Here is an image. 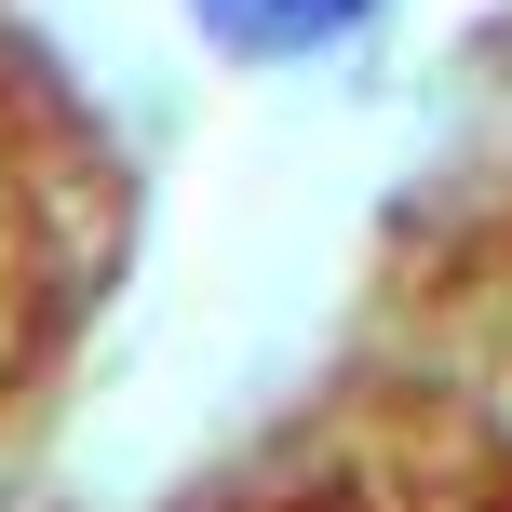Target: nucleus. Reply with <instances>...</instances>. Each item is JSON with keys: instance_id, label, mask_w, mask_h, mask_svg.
Listing matches in <instances>:
<instances>
[{"instance_id": "obj_1", "label": "nucleus", "mask_w": 512, "mask_h": 512, "mask_svg": "<svg viewBox=\"0 0 512 512\" xmlns=\"http://www.w3.org/2000/svg\"><path fill=\"white\" fill-rule=\"evenodd\" d=\"M81 230H95V162H81L68 95L41 81L14 0H0V391L41 364V337L81 297Z\"/></svg>"}, {"instance_id": "obj_2", "label": "nucleus", "mask_w": 512, "mask_h": 512, "mask_svg": "<svg viewBox=\"0 0 512 512\" xmlns=\"http://www.w3.org/2000/svg\"><path fill=\"white\" fill-rule=\"evenodd\" d=\"M283 512H445V486H351V499H337V486H283ZM459 512H512V486H499V472H472Z\"/></svg>"}]
</instances>
